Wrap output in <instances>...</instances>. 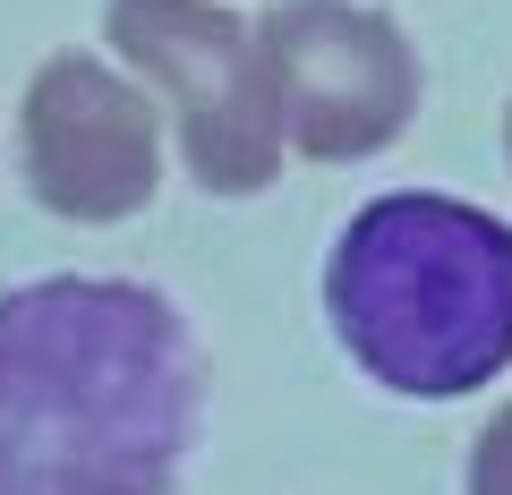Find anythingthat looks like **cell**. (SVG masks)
Returning <instances> with one entry per match:
<instances>
[{
	"instance_id": "cell-2",
	"label": "cell",
	"mask_w": 512,
	"mask_h": 495,
	"mask_svg": "<svg viewBox=\"0 0 512 495\" xmlns=\"http://www.w3.org/2000/svg\"><path fill=\"white\" fill-rule=\"evenodd\" d=\"M333 342L402 402H461L512 367V222L470 197L393 188L325 257Z\"/></svg>"
},
{
	"instance_id": "cell-4",
	"label": "cell",
	"mask_w": 512,
	"mask_h": 495,
	"mask_svg": "<svg viewBox=\"0 0 512 495\" xmlns=\"http://www.w3.org/2000/svg\"><path fill=\"white\" fill-rule=\"evenodd\" d=\"M103 35L171 103V129H180L197 188H214V197L274 188L282 137H274V111H265V77H256V35L222 0H111Z\"/></svg>"
},
{
	"instance_id": "cell-6",
	"label": "cell",
	"mask_w": 512,
	"mask_h": 495,
	"mask_svg": "<svg viewBox=\"0 0 512 495\" xmlns=\"http://www.w3.org/2000/svg\"><path fill=\"white\" fill-rule=\"evenodd\" d=\"M461 495H512V402L478 427L470 444V470H461Z\"/></svg>"
},
{
	"instance_id": "cell-1",
	"label": "cell",
	"mask_w": 512,
	"mask_h": 495,
	"mask_svg": "<svg viewBox=\"0 0 512 495\" xmlns=\"http://www.w3.org/2000/svg\"><path fill=\"white\" fill-rule=\"evenodd\" d=\"M205 359L154 282L43 274L0 291V495H171Z\"/></svg>"
},
{
	"instance_id": "cell-5",
	"label": "cell",
	"mask_w": 512,
	"mask_h": 495,
	"mask_svg": "<svg viewBox=\"0 0 512 495\" xmlns=\"http://www.w3.org/2000/svg\"><path fill=\"white\" fill-rule=\"evenodd\" d=\"M26 188L60 222H128L163 188V111L94 52H52L18 111Z\"/></svg>"
},
{
	"instance_id": "cell-7",
	"label": "cell",
	"mask_w": 512,
	"mask_h": 495,
	"mask_svg": "<svg viewBox=\"0 0 512 495\" xmlns=\"http://www.w3.org/2000/svg\"><path fill=\"white\" fill-rule=\"evenodd\" d=\"M504 154H512V103H504Z\"/></svg>"
},
{
	"instance_id": "cell-3",
	"label": "cell",
	"mask_w": 512,
	"mask_h": 495,
	"mask_svg": "<svg viewBox=\"0 0 512 495\" xmlns=\"http://www.w3.org/2000/svg\"><path fill=\"white\" fill-rule=\"evenodd\" d=\"M256 35V77L274 137L308 163H367L419 111V52L384 9L359 0H274Z\"/></svg>"
}]
</instances>
